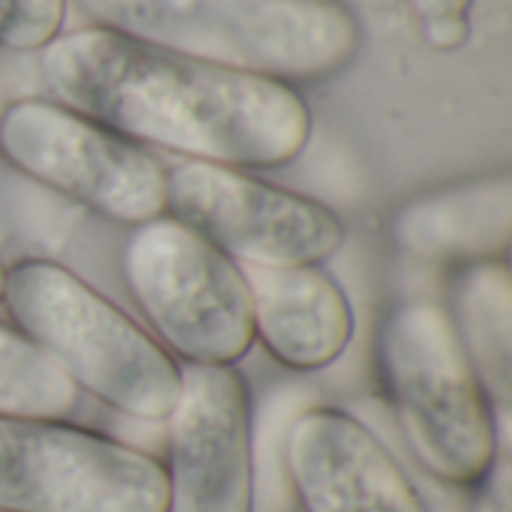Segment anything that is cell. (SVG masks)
<instances>
[{"mask_svg": "<svg viewBox=\"0 0 512 512\" xmlns=\"http://www.w3.org/2000/svg\"><path fill=\"white\" fill-rule=\"evenodd\" d=\"M54 102L117 135L225 168H282L312 138L294 84L213 66L108 27L54 36L39 57Z\"/></svg>", "mask_w": 512, "mask_h": 512, "instance_id": "obj_1", "label": "cell"}, {"mask_svg": "<svg viewBox=\"0 0 512 512\" xmlns=\"http://www.w3.org/2000/svg\"><path fill=\"white\" fill-rule=\"evenodd\" d=\"M114 33L213 66L294 81L339 75L363 27L339 0H78Z\"/></svg>", "mask_w": 512, "mask_h": 512, "instance_id": "obj_2", "label": "cell"}, {"mask_svg": "<svg viewBox=\"0 0 512 512\" xmlns=\"http://www.w3.org/2000/svg\"><path fill=\"white\" fill-rule=\"evenodd\" d=\"M0 303L12 327L48 354L81 396L138 423H165L174 411L180 363L69 267L48 258L3 267Z\"/></svg>", "mask_w": 512, "mask_h": 512, "instance_id": "obj_3", "label": "cell"}, {"mask_svg": "<svg viewBox=\"0 0 512 512\" xmlns=\"http://www.w3.org/2000/svg\"><path fill=\"white\" fill-rule=\"evenodd\" d=\"M378 360L417 465L444 486H480L504 450L501 423L450 312L432 300L396 306L384 318Z\"/></svg>", "mask_w": 512, "mask_h": 512, "instance_id": "obj_4", "label": "cell"}, {"mask_svg": "<svg viewBox=\"0 0 512 512\" xmlns=\"http://www.w3.org/2000/svg\"><path fill=\"white\" fill-rule=\"evenodd\" d=\"M123 279L156 342L183 366H237L255 345L246 270L162 213L129 234Z\"/></svg>", "mask_w": 512, "mask_h": 512, "instance_id": "obj_5", "label": "cell"}, {"mask_svg": "<svg viewBox=\"0 0 512 512\" xmlns=\"http://www.w3.org/2000/svg\"><path fill=\"white\" fill-rule=\"evenodd\" d=\"M0 156L33 183L117 225L138 228L165 213L162 162L54 99H18L0 111Z\"/></svg>", "mask_w": 512, "mask_h": 512, "instance_id": "obj_6", "label": "cell"}, {"mask_svg": "<svg viewBox=\"0 0 512 512\" xmlns=\"http://www.w3.org/2000/svg\"><path fill=\"white\" fill-rule=\"evenodd\" d=\"M0 512H168L165 468L69 420H0Z\"/></svg>", "mask_w": 512, "mask_h": 512, "instance_id": "obj_7", "label": "cell"}, {"mask_svg": "<svg viewBox=\"0 0 512 512\" xmlns=\"http://www.w3.org/2000/svg\"><path fill=\"white\" fill-rule=\"evenodd\" d=\"M165 213L195 228L240 267L261 270L324 267L348 234L327 204L210 162L165 168Z\"/></svg>", "mask_w": 512, "mask_h": 512, "instance_id": "obj_8", "label": "cell"}, {"mask_svg": "<svg viewBox=\"0 0 512 512\" xmlns=\"http://www.w3.org/2000/svg\"><path fill=\"white\" fill-rule=\"evenodd\" d=\"M168 512H255V408L237 366H183L165 420Z\"/></svg>", "mask_w": 512, "mask_h": 512, "instance_id": "obj_9", "label": "cell"}, {"mask_svg": "<svg viewBox=\"0 0 512 512\" xmlns=\"http://www.w3.org/2000/svg\"><path fill=\"white\" fill-rule=\"evenodd\" d=\"M285 474L303 512H432L387 444L333 405H309L294 417Z\"/></svg>", "mask_w": 512, "mask_h": 512, "instance_id": "obj_10", "label": "cell"}, {"mask_svg": "<svg viewBox=\"0 0 512 512\" xmlns=\"http://www.w3.org/2000/svg\"><path fill=\"white\" fill-rule=\"evenodd\" d=\"M252 288L255 342L291 372H321L345 357L357 333L351 297L321 264L243 267Z\"/></svg>", "mask_w": 512, "mask_h": 512, "instance_id": "obj_11", "label": "cell"}, {"mask_svg": "<svg viewBox=\"0 0 512 512\" xmlns=\"http://www.w3.org/2000/svg\"><path fill=\"white\" fill-rule=\"evenodd\" d=\"M396 243L423 261L477 264L507 255L512 234V177H468L411 198L393 222Z\"/></svg>", "mask_w": 512, "mask_h": 512, "instance_id": "obj_12", "label": "cell"}, {"mask_svg": "<svg viewBox=\"0 0 512 512\" xmlns=\"http://www.w3.org/2000/svg\"><path fill=\"white\" fill-rule=\"evenodd\" d=\"M456 333L489 390L507 411L512 381V279L504 258L462 264L456 279Z\"/></svg>", "mask_w": 512, "mask_h": 512, "instance_id": "obj_13", "label": "cell"}, {"mask_svg": "<svg viewBox=\"0 0 512 512\" xmlns=\"http://www.w3.org/2000/svg\"><path fill=\"white\" fill-rule=\"evenodd\" d=\"M81 390L24 333L0 324V420H69Z\"/></svg>", "mask_w": 512, "mask_h": 512, "instance_id": "obj_14", "label": "cell"}, {"mask_svg": "<svg viewBox=\"0 0 512 512\" xmlns=\"http://www.w3.org/2000/svg\"><path fill=\"white\" fill-rule=\"evenodd\" d=\"M66 0H0V45L42 51L63 33Z\"/></svg>", "mask_w": 512, "mask_h": 512, "instance_id": "obj_15", "label": "cell"}, {"mask_svg": "<svg viewBox=\"0 0 512 512\" xmlns=\"http://www.w3.org/2000/svg\"><path fill=\"white\" fill-rule=\"evenodd\" d=\"M423 39L435 51H459L471 39L474 0H408Z\"/></svg>", "mask_w": 512, "mask_h": 512, "instance_id": "obj_16", "label": "cell"}, {"mask_svg": "<svg viewBox=\"0 0 512 512\" xmlns=\"http://www.w3.org/2000/svg\"><path fill=\"white\" fill-rule=\"evenodd\" d=\"M483 495L477 501V510L474 512H512V471L507 453L501 450L492 474L483 480Z\"/></svg>", "mask_w": 512, "mask_h": 512, "instance_id": "obj_17", "label": "cell"}, {"mask_svg": "<svg viewBox=\"0 0 512 512\" xmlns=\"http://www.w3.org/2000/svg\"><path fill=\"white\" fill-rule=\"evenodd\" d=\"M0 288H3V264H0Z\"/></svg>", "mask_w": 512, "mask_h": 512, "instance_id": "obj_18", "label": "cell"}]
</instances>
